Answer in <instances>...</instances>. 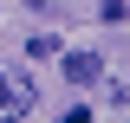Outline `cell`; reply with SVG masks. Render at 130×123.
<instances>
[{
    "instance_id": "obj_1",
    "label": "cell",
    "mask_w": 130,
    "mask_h": 123,
    "mask_svg": "<svg viewBox=\"0 0 130 123\" xmlns=\"http://www.w3.org/2000/svg\"><path fill=\"white\" fill-rule=\"evenodd\" d=\"M39 104V84H32V71H0V123H20L26 110Z\"/></svg>"
},
{
    "instance_id": "obj_2",
    "label": "cell",
    "mask_w": 130,
    "mask_h": 123,
    "mask_svg": "<svg viewBox=\"0 0 130 123\" xmlns=\"http://www.w3.org/2000/svg\"><path fill=\"white\" fill-rule=\"evenodd\" d=\"M98 78H104L98 52H65V84H98Z\"/></svg>"
},
{
    "instance_id": "obj_3",
    "label": "cell",
    "mask_w": 130,
    "mask_h": 123,
    "mask_svg": "<svg viewBox=\"0 0 130 123\" xmlns=\"http://www.w3.org/2000/svg\"><path fill=\"white\" fill-rule=\"evenodd\" d=\"M26 52H32V58H52V52H59V39H52V32H32Z\"/></svg>"
},
{
    "instance_id": "obj_4",
    "label": "cell",
    "mask_w": 130,
    "mask_h": 123,
    "mask_svg": "<svg viewBox=\"0 0 130 123\" xmlns=\"http://www.w3.org/2000/svg\"><path fill=\"white\" fill-rule=\"evenodd\" d=\"M124 13H130L124 0H104V7H98V19H104V26H124Z\"/></svg>"
},
{
    "instance_id": "obj_5",
    "label": "cell",
    "mask_w": 130,
    "mask_h": 123,
    "mask_svg": "<svg viewBox=\"0 0 130 123\" xmlns=\"http://www.w3.org/2000/svg\"><path fill=\"white\" fill-rule=\"evenodd\" d=\"M59 123H91V110H85V104H72V110H65Z\"/></svg>"
}]
</instances>
